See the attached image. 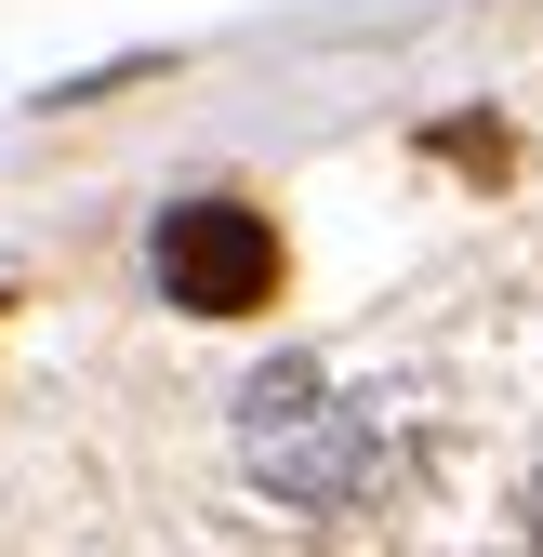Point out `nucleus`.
<instances>
[{"instance_id":"1","label":"nucleus","mask_w":543,"mask_h":557,"mask_svg":"<svg viewBox=\"0 0 543 557\" xmlns=\"http://www.w3.org/2000/svg\"><path fill=\"white\" fill-rule=\"evenodd\" d=\"M239 465L252 492L305 518V531H358V518H397L438 465V411L384 372H345V359H265L239 385Z\"/></svg>"},{"instance_id":"2","label":"nucleus","mask_w":543,"mask_h":557,"mask_svg":"<svg viewBox=\"0 0 543 557\" xmlns=\"http://www.w3.org/2000/svg\"><path fill=\"white\" fill-rule=\"evenodd\" d=\"M147 278L186 319H252L265 293H279V226H265L252 199L199 186V199H173V213L147 226Z\"/></svg>"},{"instance_id":"3","label":"nucleus","mask_w":543,"mask_h":557,"mask_svg":"<svg viewBox=\"0 0 543 557\" xmlns=\"http://www.w3.org/2000/svg\"><path fill=\"white\" fill-rule=\"evenodd\" d=\"M517 531H530V557H543V478H530V505H517Z\"/></svg>"}]
</instances>
